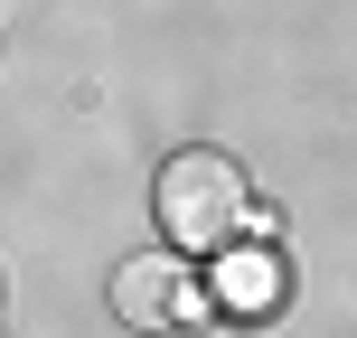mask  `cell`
<instances>
[{
    "label": "cell",
    "instance_id": "1",
    "mask_svg": "<svg viewBox=\"0 0 357 338\" xmlns=\"http://www.w3.org/2000/svg\"><path fill=\"white\" fill-rule=\"evenodd\" d=\"M151 207H160L178 254H226L235 235L254 226V188H245V169H235L226 151H178V160H160Z\"/></svg>",
    "mask_w": 357,
    "mask_h": 338
},
{
    "label": "cell",
    "instance_id": "2",
    "mask_svg": "<svg viewBox=\"0 0 357 338\" xmlns=\"http://www.w3.org/2000/svg\"><path fill=\"white\" fill-rule=\"evenodd\" d=\"M113 320L123 329H197L207 320V282L178 254H132L113 272Z\"/></svg>",
    "mask_w": 357,
    "mask_h": 338
},
{
    "label": "cell",
    "instance_id": "3",
    "mask_svg": "<svg viewBox=\"0 0 357 338\" xmlns=\"http://www.w3.org/2000/svg\"><path fill=\"white\" fill-rule=\"evenodd\" d=\"M273 282H282V272H273L264 254H254V263H235V310H273Z\"/></svg>",
    "mask_w": 357,
    "mask_h": 338
}]
</instances>
